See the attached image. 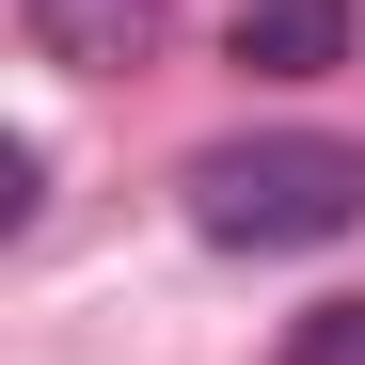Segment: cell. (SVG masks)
I'll use <instances>...</instances> for the list:
<instances>
[{"label":"cell","instance_id":"obj_2","mask_svg":"<svg viewBox=\"0 0 365 365\" xmlns=\"http://www.w3.org/2000/svg\"><path fill=\"white\" fill-rule=\"evenodd\" d=\"M349 48H365L349 0H238V16H222V64L238 80H334Z\"/></svg>","mask_w":365,"mask_h":365},{"label":"cell","instance_id":"obj_3","mask_svg":"<svg viewBox=\"0 0 365 365\" xmlns=\"http://www.w3.org/2000/svg\"><path fill=\"white\" fill-rule=\"evenodd\" d=\"M16 16H32V48H48L64 80H128L143 48L175 32V0H16Z\"/></svg>","mask_w":365,"mask_h":365},{"label":"cell","instance_id":"obj_4","mask_svg":"<svg viewBox=\"0 0 365 365\" xmlns=\"http://www.w3.org/2000/svg\"><path fill=\"white\" fill-rule=\"evenodd\" d=\"M270 365H365V302H302Z\"/></svg>","mask_w":365,"mask_h":365},{"label":"cell","instance_id":"obj_1","mask_svg":"<svg viewBox=\"0 0 365 365\" xmlns=\"http://www.w3.org/2000/svg\"><path fill=\"white\" fill-rule=\"evenodd\" d=\"M175 191H191V238H222V255H318L365 222V143L349 128H238Z\"/></svg>","mask_w":365,"mask_h":365}]
</instances>
